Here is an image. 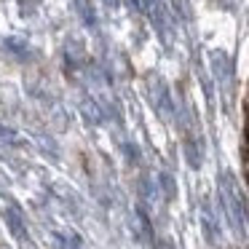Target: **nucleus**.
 Segmentation results:
<instances>
[{"label":"nucleus","instance_id":"f257e3e1","mask_svg":"<svg viewBox=\"0 0 249 249\" xmlns=\"http://www.w3.org/2000/svg\"><path fill=\"white\" fill-rule=\"evenodd\" d=\"M247 134H249V113H247Z\"/></svg>","mask_w":249,"mask_h":249}]
</instances>
